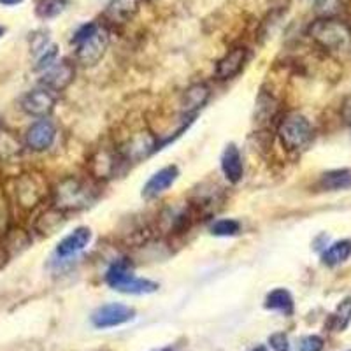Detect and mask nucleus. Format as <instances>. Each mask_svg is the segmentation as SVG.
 <instances>
[{
  "label": "nucleus",
  "mask_w": 351,
  "mask_h": 351,
  "mask_svg": "<svg viewBox=\"0 0 351 351\" xmlns=\"http://www.w3.org/2000/svg\"><path fill=\"white\" fill-rule=\"evenodd\" d=\"M241 230V223L237 219H232V218H223V219H218L215 225L211 227V234L213 236H218V237H232V236H237Z\"/></svg>",
  "instance_id": "nucleus-22"
},
{
  "label": "nucleus",
  "mask_w": 351,
  "mask_h": 351,
  "mask_svg": "<svg viewBox=\"0 0 351 351\" xmlns=\"http://www.w3.org/2000/svg\"><path fill=\"white\" fill-rule=\"evenodd\" d=\"M324 339L319 335H306L299 341L297 351H324Z\"/></svg>",
  "instance_id": "nucleus-24"
},
{
  "label": "nucleus",
  "mask_w": 351,
  "mask_h": 351,
  "mask_svg": "<svg viewBox=\"0 0 351 351\" xmlns=\"http://www.w3.org/2000/svg\"><path fill=\"white\" fill-rule=\"evenodd\" d=\"M247 49L244 46H237V48H232L227 55L221 58V60L216 64V77L221 81L232 80L236 77L241 71L244 69L247 62Z\"/></svg>",
  "instance_id": "nucleus-9"
},
{
  "label": "nucleus",
  "mask_w": 351,
  "mask_h": 351,
  "mask_svg": "<svg viewBox=\"0 0 351 351\" xmlns=\"http://www.w3.org/2000/svg\"><path fill=\"white\" fill-rule=\"evenodd\" d=\"M136 318V309L125 304H104L97 307L92 315V324L97 328H112L128 324Z\"/></svg>",
  "instance_id": "nucleus-6"
},
{
  "label": "nucleus",
  "mask_w": 351,
  "mask_h": 351,
  "mask_svg": "<svg viewBox=\"0 0 351 351\" xmlns=\"http://www.w3.org/2000/svg\"><path fill=\"white\" fill-rule=\"evenodd\" d=\"M265 307L271 311H280L283 315L290 316L293 313V297L285 288H276L265 297Z\"/></svg>",
  "instance_id": "nucleus-18"
},
{
  "label": "nucleus",
  "mask_w": 351,
  "mask_h": 351,
  "mask_svg": "<svg viewBox=\"0 0 351 351\" xmlns=\"http://www.w3.org/2000/svg\"><path fill=\"white\" fill-rule=\"evenodd\" d=\"M278 136H280L281 144L288 152H300L311 143L313 127L306 116L288 114L281 120Z\"/></svg>",
  "instance_id": "nucleus-4"
},
{
  "label": "nucleus",
  "mask_w": 351,
  "mask_h": 351,
  "mask_svg": "<svg viewBox=\"0 0 351 351\" xmlns=\"http://www.w3.org/2000/svg\"><path fill=\"white\" fill-rule=\"evenodd\" d=\"M269 344L274 351H290V343H288V337L283 332H278V334H272L269 337Z\"/></svg>",
  "instance_id": "nucleus-26"
},
{
  "label": "nucleus",
  "mask_w": 351,
  "mask_h": 351,
  "mask_svg": "<svg viewBox=\"0 0 351 351\" xmlns=\"http://www.w3.org/2000/svg\"><path fill=\"white\" fill-rule=\"evenodd\" d=\"M221 171L230 183H239L243 180L244 165L243 156L236 144H228L221 155Z\"/></svg>",
  "instance_id": "nucleus-15"
},
{
  "label": "nucleus",
  "mask_w": 351,
  "mask_h": 351,
  "mask_svg": "<svg viewBox=\"0 0 351 351\" xmlns=\"http://www.w3.org/2000/svg\"><path fill=\"white\" fill-rule=\"evenodd\" d=\"M23 0H0V4L2 5H18L21 4Z\"/></svg>",
  "instance_id": "nucleus-28"
},
{
  "label": "nucleus",
  "mask_w": 351,
  "mask_h": 351,
  "mask_svg": "<svg viewBox=\"0 0 351 351\" xmlns=\"http://www.w3.org/2000/svg\"><path fill=\"white\" fill-rule=\"evenodd\" d=\"M343 118L346 123L351 125V93L348 95V99L344 100V104H343Z\"/></svg>",
  "instance_id": "nucleus-27"
},
{
  "label": "nucleus",
  "mask_w": 351,
  "mask_h": 351,
  "mask_svg": "<svg viewBox=\"0 0 351 351\" xmlns=\"http://www.w3.org/2000/svg\"><path fill=\"white\" fill-rule=\"evenodd\" d=\"M106 283L112 290L128 293V295H148V293H155L158 290V283L155 281L134 276L127 260H116L109 265L108 272H106Z\"/></svg>",
  "instance_id": "nucleus-3"
},
{
  "label": "nucleus",
  "mask_w": 351,
  "mask_h": 351,
  "mask_svg": "<svg viewBox=\"0 0 351 351\" xmlns=\"http://www.w3.org/2000/svg\"><path fill=\"white\" fill-rule=\"evenodd\" d=\"M350 256H351V241L344 239L332 244L327 252L324 253L322 260H324V263L325 265H328V267H335V265L346 262Z\"/></svg>",
  "instance_id": "nucleus-19"
},
{
  "label": "nucleus",
  "mask_w": 351,
  "mask_h": 351,
  "mask_svg": "<svg viewBox=\"0 0 351 351\" xmlns=\"http://www.w3.org/2000/svg\"><path fill=\"white\" fill-rule=\"evenodd\" d=\"M344 0H315V11L319 16L332 18L343 9Z\"/></svg>",
  "instance_id": "nucleus-23"
},
{
  "label": "nucleus",
  "mask_w": 351,
  "mask_h": 351,
  "mask_svg": "<svg viewBox=\"0 0 351 351\" xmlns=\"http://www.w3.org/2000/svg\"><path fill=\"white\" fill-rule=\"evenodd\" d=\"M72 44L76 46V58L84 67H92L104 58L109 46V34L97 23H86L74 34Z\"/></svg>",
  "instance_id": "nucleus-1"
},
{
  "label": "nucleus",
  "mask_w": 351,
  "mask_h": 351,
  "mask_svg": "<svg viewBox=\"0 0 351 351\" xmlns=\"http://www.w3.org/2000/svg\"><path fill=\"white\" fill-rule=\"evenodd\" d=\"M307 34L318 46L328 51H344L351 46V28L335 18H319L307 28Z\"/></svg>",
  "instance_id": "nucleus-2"
},
{
  "label": "nucleus",
  "mask_w": 351,
  "mask_h": 351,
  "mask_svg": "<svg viewBox=\"0 0 351 351\" xmlns=\"http://www.w3.org/2000/svg\"><path fill=\"white\" fill-rule=\"evenodd\" d=\"M319 186L328 192H339V190H350L351 188V171L350 169H335V171L325 172L319 178Z\"/></svg>",
  "instance_id": "nucleus-17"
},
{
  "label": "nucleus",
  "mask_w": 351,
  "mask_h": 351,
  "mask_svg": "<svg viewBox=\"0 0 351 351\" xmlns=\"http://www.w3.org/2000/svg\"><path fill=\"white\" fill-rule=\"evenodd\" d=\"M56 137L55 125L49 120H39L28 128L27 132V146L34 152H44L48 149Z\"/></svg>",
  "instance_id": "nucleus-11"
},
{
  "label": "nucleus",
  "mask_w": 351,
  "mask_h": 351,
  "mask_svg": "<svg viewBox=\"0 0 351 351\" xmlns=\"http://www.w3.org/2000/svg\"><path fill=\"white\" fill-rule=\"evenodd\" d=\"M350 351H351V350H350Z\"/></svg>",
  "instance_id": "nucleus-32"
},
{
  "label": "nucleus",
  "mask_w": 351,
  "mask_h": 351,
  "mask_svg": "<svg viewBox=\"0 0 351 351\" xmlns=\"http://www.w3.org/2000/svg\"><path fill=\"white\" fill-rule=\"evenodd\" d=\"M69 0H39L36 8V14L40 20H53L60 16L67 8Z\"/></svg>",
  "instance_id": "nucleus-20"
},
{
  "label": "nucleus",
  "mask_w": 351,
  "mask_h": 351,
  "mask_svg": "<svg viewBox=\"0 0 351 351\" xmlns=\"http://www.w3.org/2000/svg\"><path fill=\"white\" fill-rule=\"evenodd\" d=\"M76 76V71H74V65L69 64L67 60L64 62H56L53 67H49V71L46 72L40 80V84H43L46 90L49 92H62L69 84L72 83Z\"/></svg>",
  "instance_id": "nucleus-8"
},
{
  "label": "nucleus",
  "mask_w": 351,
  "mask_h": 351,
  "mask_svg": "<svg viewBox=\"0 0 351 351\" xmlns=\"http://www.w3.org/2000/svg\"><path fill=\"white\" fill-rule=\"evenodd\" d=\"M209 88L204 83H195L190 88H186V92L183 93V100H181V111L183 114H186V118H193L197 114L199 109H202L204 106L208 104Z\"/></svg>",
  "instance_id": "nucleus-14"
},
{
  "label": "nucleus",
  "mask_w": 351,
  "mask_h": 351,
  "mask_svg": "<svg viewBox=\"0 0 351 351\" xmlns=\"http://www.w3.org/2000/svg\"><path fill=\"white\" fill-rule=\"evenodd\" d=\"M178 176H180V171H178L176 165H167V167L156 171L149 178L148 183L144 184L143 197L144 199H155V197H158L160 193H164L165 190H169L174 184Z\"/></svg>",
  "instance_id": "nucleus-12"
},
{
  "label": "nucleus",
  "mask_w": 351,
  "mask_h": 351,
  "mask_svg": "<svg viewBox=\"0 0 351 351\" xmlns=\"http://www.w3.org/2000/svg\"><path fill=\"white\" fill-rule=\"evenodd\" d=\"M56 56H58V48L56 46H49V48L43 49V55H40L39 62H37L36 69L40 71V69H49L56 64Z\"/></svg>",
  "instance_id": "nucleus-25"
},
{
  "label": "nucleus",
  "mask_w": 351,
  "mask_h": 351,
  "mask_svg": "<svg viewBox=\"0 0 351 351\" xmlns=\"http://www.w3.org/2000/svg\"><path fill=\"white\" fill-rule=\"evenodd\" d=\"M2 36H4V28L0 27V37H2Z\"/></svg>",
  "instance_id": "nucleus-31"
},
{
  "label": "nucleus",
  "mask_w": 351,
  "mask_h": 351,
  "mask_svg": "<svg viewBox=\"0 0 351 351\" xmlns=\"http://www.w3.org/2000/svg\"><path fill=\"white\" fill-rule=\"evenodd\" d=\"M141 0H111L106 9V16L112 23H127L139 11Z\"/></svg>",
  "instance_id": "nucleus-16"
},
{
  "label": "nucleus",
  "mask_w": 351,
  "mask_h": 351,
  "mask_svg": "<svg viewBox=\"0 0 351 351\" xmlns=\"http://www.w3.org/2000/svg\"><path fill=\"white\" fill-rule=\"evenodd\" d=\"M153 351H174V348L165 346V348H158V350H153Z\"/></svg>",
  "instance_id": "nucleus-29"
},
{
  "label": "nucleus",
  "mask_w": 351,
  "mask_h": 351,
  "mask_svg": "<svg viewBox=\"0 0 351 351\" xmlns=\"http://www.w3.org/2000/svg\"><path fill=\"white\" fill-rule=\"evenodd\" d=\"M351 322V299H344L343 302L337 306L334 315L330 316L328 327L334 332H343L344 328L350 325Z\"/></svg>",
  "instance_id": "nucleus-21"
},
{
  "label": "nucleus",
  "mask_w": 351,
  "mask_h": 351,
  "mask_svg": "<svg viewBox=\"0 0 351 351\" xmlns=\"http://www.w3.org/2000/svg\"><path fill=\"white\" fill-rule=\"evenodd\" d=\"M252 351H267V348H265V346H256V348H253Z\"/></svg>",
  "instance_id": "nucleus-30"
},
{
  "label": "nucleus",
  "mask_w": 351,
  "mask_h": 351,
  "mask_svg": "<svg viewBox=\"0 0 351 351\" xmlns=\"http://www.w3.org/2000/svg\"><path fill=\"white\" fill-rule=\"evenodd\" d=\"M55 108V97L46 88H39V90H32L21 99V109L27 114L37 116V118H44Z\"/></svg>",
  "instance_id": "nucleus-7"
},
{
  "label": "nucleus",
  "mask_w": 351,
  "mask_h": 351,
  "mask_svg": "<svg viewBox=\"0 0 351 351\" xmlns=\"http://www.w3.org/2000/svg\"><path fill=\"white\" fill-rule=\"evenodd\" d=\"M95 195L90 188L81 181L69 178L64 180L55 192L56 206L65 211H80V209L88 208L93 202Z\"/></svg>",
  "instance_id": "nucleus-5"
},
{
  "label": "nucleus",
  "mask_w": 351,
  "mask_h": 351,
  "mask_svg": "<svg viewBox=\"0 0 351 351\" xmlns=\"http://www.w3.org/2000/svg\"><path fill=\"white\" fill-rule=\"evenodd\" d=\"M156 149L155 137L149 132H139L121 148V156L128 162H139Z\"/></svg>",
  "instance_id": "nucleus-10"
},
{
  "label": "nucleus",
  "mask_w": 351,
  "mask_h": 351,
  "mask_svg": "<svg viewBox=\"0 0 351 351\" xmlns=\"http://www.w3.org/2000/svg\"><path fill=\"white\" fill-rule=\"evenodd\" d=\"M90 241H92V230H90V228H76V230L71 232L67 237H64V239L58 243V246H56V256L69 258V256L76 255V253L83 252L84 247L90 244Z\"/></svg>",
  "instance_id": "nucleus-13"
}]
</instances>
